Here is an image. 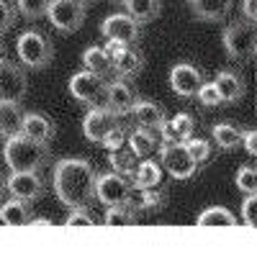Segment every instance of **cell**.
Instances as JSON below:
<instances>
[{"label": "cell", "instance_id": "6da1fadb", "mask_svg": "<svg viewBox=\"0 0 257 254\" xmlns=\"http://www.w3.org/2000/svg\"><path fill=\"white\" fill-rule=\"evenodd\" d=\"M98 172L82 157H64L52 167V190L64 208H90L95 203Z\"/></svg>", "mask_w": 257, "mask_h": 254}, {"label": "cell", "instance_id": "7a4b0ae2", "mask_svg": "<svg viewBox=\"0 0 257 254\" xmlns=\"http://www.w3.org/2000/svg\"><path fill=\"white\" fill-rule=\"evenodd\" d=\"M3 162L11 172H41L52 162V152L49 144L34 141L26 134H16L3 144Z\"/></svg>", "mask_w": 257, "mask_h": 254}, {"label": "cell", "instance_id": "3957f363", "mask_svg": "<svg viewBox=\"0 0 257 254\" xmlns=\"http://www.w3.org/2000/svg\"><path fill=\"white\" fill-rule=\"evenodd\" d=\"M16 57L26 70H44L54 59V47L41 31H24L16 39Z\"/></svg>", "mask_w": 257, "mask_h": 254}, {"label": "cell", "instance_id": "277c9868", "mask_svg": "<svg viewBox=\"0 0 257 254\" xmlns=\"http://www.w3.org/2000/svg\"><path fill=\"white\" fill-rule=\"evenodd\" d=\"M121 126H123L121 116L113 113L108 105H93V108H88V113H85V118H82V136L90 144L103 146Z\"/></svg>", "mask_w": 257, "mask_h": 254}, {"label": "cell", "instance_id": "5b68a950", "mask_svg": "<svg viewBox=\"0 0 257 254\" xmlns=\"http://www.w3.org/2000/svg\"><path fill=\"white\" fill-rule=\"evenodd\" d=\"M105 90H108V77L95 75L85 67L70 77V95L77 103L88 105V108H93V105H105Z\"/></svg>", "mask_w": 257, "mask_h": 254}, {"label": "cell", "instance_id": "8992f818", "mask_svg": "<svg viewBox=\"0 0 257 254\" xmlns=\"http://www.w3.org/2000/svg\"><path fill=\"white\" fill-rule=\"evenodd\" d=\"M160 162L165 167V172L173 180H190L198 172V162L193 159V154L188 152V146L183 141H173V144H160Z\"/></svg>", "mask_w": 257, "mask_h": 254}, {"label": "cell", "instance_id": "52a82bcc", "mask_svg": "<svg viewBox=\"0 0 257 254\" xmlns=\"http://www.w3.org/2000/svg\"><path fill=\"white\" fill-rule=\"evenodd\" d=\"M132 195H134V185L128 177L118 175V172H103L98 175V182H95V200L103 203L105 208L108 205H123V203H132Z\"/></svg>", "mask_w": 257, "mask_h": 254}, {"label": "cell", "instance_id": "ba28073f", "mask_svg": "<svg viewBox=\"0 0 257 254\" xmlns=\"http://www.w3.org/2000/svg\"><path fill=\"white\" fill-rule=\"evenodd\" d=\"M47 18L57 31L75 34L85 24V6L80 3V0H49Z\"/></svg>", "mask_w": 257, "mask_h": 254}, {"label": "cell", "instance_id": "9c48e42d", "mask_svg": "<svg viewBox=\"0 0 257 254\" xmlns=\"http://www.w3.org/2000/svg\"><path fill=\"white\" fill-rule=\"evenodd\" d=\"M105 49L113 62V75L121 80H132L144 70V54L134 49V44H116V41H105Z\"/></svg>", "mask_w": 257, "mask_h": 254}, {"label": "cell", "instance_id": "30bf717a", "mask_svg": "<svg viewBox=\"0 0 257 254\" xmlns=\"http://www.w3.org/2000/svg\"><path fill=\"white\" fill-rule=\"evenodd\" d=\"M29 90V77L24 65L11 59L0 62V100H24Z\"/></svg>", "mask_w": 257, "mask_h": 254}, {"label": "cell", "instance_id": "8fae6325", "mask_svg": "<svg viewBox=\"0 0 257 254\" xmlns=\"http://www.w3.org/2000/svg\"><path fill=\"white\" fill-rule=\"evenodd\" d=\"M100 34L105 41H116V44H137L139 41V21H134L126 11L111 13L100 24Z\"/></svg>", "mask_w": 257, "mask_h": 254}, {"label": "cell", "instance_id": "7c38bea8", "mask_svg": "<svg viewBox=\"0 0 257 254\" xmlns=\"http://www.w3.org/2000/svg\"><path fill=\"white\" fill-rule=\"evenodd\" d=\"M6 190L18 200L36 203L47 193V182L39 172H11L8 180H6Z\"/></svg>", "mask_w": 257, "mask_h": 254}, {"label": "cell", "instance_id": "4fadbf2b", "mask_svg": "<svg viewBox=\"0 0 257 254\" xmlns=\"http://www.w3.org/2000/svg\"><path fill=\"white\" fill-rule=\"evenodd\" d=\"M249 39H252V24L249 21H231L221 34V44L229 59L242 62L249 52Z\"/></svg>", "mask_w": 257, "mask_h": 254}, {"label": "cell", "instance_id": "5bb4252c", "mask_svg": "<svg viewBox=\"0 0 257 254\" xmlns=\"http://www.w3.org/2000/svg\"><path fill=\"white\" fill-rule=\"evenodd\" d=\"M201 85H203V75L190 62H178L170 70V88H173V93L178 98H196Z\"/></svg>", "mask_w": 257, "mask_h": 254}, {"label": "cell", "instance_id": "9a60e30c", "mask_svg": "<svg viewBox=\"0 0 257 254\" xmlns=\"http://www.w3.org/2000/svg\"><path fill=\"white\" fill-rule=\"evenodd\" d=\"M137 93L134 88L128 85L126 80L116 77V80H108V90H105V105L118 113V116H126V113H132L134 111V105H137Z\"/></svg>", "mask_w": 257, "mask_h": 254}, {"label": "cell", "instance_id": "2e32d148", "mask_svg": "<svg viewBox=\"0 0 257 254\" xmlns=\"http://www.w3.org/2000/svg\"><path fill=\"white\" fill-rule=\"evenodd\" d=\"M196 134V118L190 113L180 111L175 116L165 118V123L160 126V139L162 144H173V141H185Z\"/></svg>", "mask_w": 257, "mask_h": 254}, {"label": "cell", "instance_id": "e0dca14e", "mask_svg": "<svg viewBox=\"0 0 257 254\" xmlns=\"http://www.w3.org/2000/svg\"><path fill=\"white\" fill-rule=\"evenodd\" d=\"M165 167L162 162H157L155 157H144L139 159L134 175H132V185L134 190H147V187H160L165 185Z\"/></svg>", "mask_w": 257, "mask_h": 254}, {"label": "cell", "instance_id": "ac0fdd59", "mask_svg": "<svg viewBox=\"0 0 257 254\" xmlns=\"http://www.w3.org/2000/svg\"><path fill=\"white\" fill-rule=\"evenodd\" d=\"M213 85H216V90H219L224 103H242V98L247 95V82H244L242 72H237V70H221V72H216Z\"/></svg>", "mask_w": 257, "mask_h": 254}, {"label": "cell", "instance_id": "d6986e66", "mask_svg": "<svg viewBox=\"0 0 257 254\" xmlns=\"http://www.w3.org/2000/svg\"><path fill=\"white\" fill-rule=\"evenodd\" d=\"M234 0H188V8L193 18L206 21V24H221L226 21Z\"/></svg>", "mask_w": 257, "mask_h": 254}, {"label": "cell", "instance_id": "ffe728a7", "mask_svg": "<svg viewBox=\"0 0 257 254\" xmlns=\"http://www.w3.org/2000/svg\"><path fill=\"white\" fill-rule=\"evenodd\" d=\"M160 144H162L160 131L144 129V126H134V129L128 131V136H126V146H128V149H132L139 159L152 157L155 149H160Z\"/></svg>", "mask_w": 257, "mask_h": 254}, {"label": "cell", "instance_id": "44dd1931", "mask_svg": "<svg viewBox=\"0 0 257 254\" xmlns=\"http://www.w3.org/2000/svg\"><path fill=\"white\" fill-rule=\"evenodd\" d=\"M21 134H26V136H29V139H34V141L49 144V141L54 139L57 129H54V123H52V118H49V116L26 111V113H24V126H21Z\"/></svg>", "mask_w": 257, "mask_h": 254}, {"label": "cell", "instance_id": "7402d4cb", "mask_svg": "<svg viewBox=\"0 0 257 254\" xmlns=\"http://www.w3.org/2000/svg\"><path fill=\"white\" fill-rule=\"evenodd\" d=\"M132 116H134L137 126H144V129H152V131H160V126L167 118L165 108L160 103H155V100H137Z\"/></svg>", "mask_w": 257, "mask_h": 254}, {"label": "cell", "instance_id": "603a6c76", "mask_svg": "<svg viewBox=\"0 0 257 254\" xmlns=\"http://www.w3.org/2000/svg\"><path fill=\"white\" fill-rule=\"evenodd\" d=\"M24 108H21V100H0V136L8 139L21 134V126H24Z\"/></svg>", "mask_w": 257, "mask_h": 254}, {"label": "cell", "instance_id": "cb8c5ba5", "mask_svg": "<svg viewBox=\"0 0 257 254\" xmlns=\"http://www.w3.org/2000/svg\"><path fill=\"white\" fill-rule=\"evenodd\" d=\"M0 221L6 226H29L31 223V203L18 200V198H8L0 205Z\"/></svg>", "mask_w": 257, "mask_h": 254}, {"label": "cell", "instance_id": "d4e9b609", "mask_svg": "<svg viewBox=\"0 0 257 254\" xmlns=\"http://www.w3.org/2000/svg\"><path fill=\"white\" fill-rule=\"evenodd\" d=\"M167 203V190L165 185L160 187H147V190H134L132 195V205L142 213H152V210H162Z\"/></svg>", "mask_w": 257, "mask_h": 254}, {"label": "cell", "instance_id": "484cf974", "mask_svg": "<svg viewBox=\"0 0 257 254\" xmlns=\"http://www.w3.org/2000/svg\"><path fill=\"white\" fill-rule=\"evenodd\" d=\"M82 67L103 77H113V62L105 47H88L82 52Z\"/></svg>", "mask_w": 257, "mask_h": 254}, {"label": "cell", "instance_id": "4316f807", "mask_svg": "<svg viewBox=\"0 0 257 254\" xmlns=\"http://www.w3.org/2000/svg\"><path fill=\"white\" fill-rule=\"evenodd\" d=\"M242 139H244V131H239L231 123H213V129H211V141L224 152H231L237 146H242Z\"/></svg>", "mask_w": 257, "mask_h": 254}, {"label": "cell", "instance_id": "83f0119b", "mask_svg": "<svg viewBox=\"0 0 257 254\" xmlns=\"http://www.w3.org/2000/svg\"><path fill=\"white\" fill-rule=\"evenodd\" d=\"M123 11L139 24H149V21L160 18L162 0H123Z\"/></svg>", "mask_w": 257, "mask_h": 254}, {"label": "cell", "instance_id": "f1b7e54d", "mask_svg": "<svg viewBox=\"0 0 257 254\" xmlns=\"http://www.w3.org/2000/svg\"><path fill=\"white\" fill-rule=\"evenodd\" d=\"M196 223L198 226H237L242 221L234 216L229 208H224V205H208L206 210H201V213H198Z\"/></svg>", "mask_w": 257, "mask_h": 254}, {"label": "cell", "instance_id": "f546056e", "mask_svg": "<svg viewBox=\"0 0 257 254\" xmlns=\"http://www.w3.org/2000/svg\"><path fill=\"white\" fill-rule=\"evenodd\" d=\"M108 164H111L113 172H118V175H123V177L132 180L134 169H137V164H139V157L128 149V146H121V149L108 152Z\"/></svg>", "mask_w": 257, "mask_h": 254}, {"label": "cell", "instance_id": "4dcf8cb0", "mask_svg": "<svg viewBox=\"0 0 257 254\" xmlns=\"http://www.w3.org/2000/svg\"><path fill=\"white\" fill-rule=\"evenodd\" d=\"M100 223H108V226H128V223H137V208H134L132 203L108 205Z\"/></svg>", "mask_w": 257, "mask_h": 254}, {"label": "cell", "instance_id": "1f68e13d", "mask_svg": "<svg viewBox=\"0 0 257 254\" xmlns=\"http://www.w3.org/2000/svg\"><path fill=\"white\" fill-rule=\"evenodd\" d=\"M47 6H49V0H16V11L29 21L47 16Z\"/></svg>", "mask_w": 257, "mask_h": 254}, {"label": "cell", "instance_id": "d6a6232c", "mask_svg": "<svg viewBox=\"0 0 257 254\" xmlns=\"http://www.w3.org/2000/svg\"><path fill=\"white\" fill-rule=\"evenodd\" d=\"M234 182H237V190L239 193H254L257 190V169L252 164H244L237 169V177H234Z\"/></svg>", "mask_w": 257, "mask_h": 254}, {"label": "cell", "instance_id": "836d02e7", "mask_svg": "<svg viewBox=\"0 0 257 254\" xmlns=\"http://www.w3.org/2000/svg\"><path fill=\"white\" fill-rule=\"evenodd\" d=\"M185 146H188V152L193 154V159H196L198 164H203V162H208V157H211V141L208 139H198V136H190V139H185L183 141Z\"/></svg>", "mask_w": 257, "mask_h": 254}, {"label": "cell", "instance_id": "e575fe53", "mask_svg": "<svg viewBox=\"0 0 257 254\" xmlns=\"http://www.w3.org/2000/svg\"><path fill=\"white\" fill-rule=\"evenodd\" d=\"M196 100L203 105V108H216V105H221V103H224L213 82H203V85H201L198 93H196Z\"/></svg>", "mask_w": 257, "mask_h": 254}, {"label": "cell", "instance_id": "d590c367", "mask_svg": "<svg viewBox=\"0 0 257 254\" xmlns=\"http://www.w3.org/2000/svg\"><path fill=\"white\" fill-rule=\"evenodd\" d=\"M67 226H93V223H100L95 218V213L90 208H70V216L64 221Z\"/></svg>", "mask_w": 257, "mask_h": 254}, {"label": "cell", "instance_id": "8d00e7d4", "mask_svg": "<svg viewBox=\"0 0 257 254\" xmlns=\"http://www.w3.org/2000/svg\"><path fill=\"white\" fill-rule=\"evenodd\" d=\"M239 221H242L244 226H257V190H254V193H247V195H244Z\"/></svg>", "mask_w": 257, "mask_h": 254}, {"label": "cell", "instance_id": "74e56055", "mask_svg": "<svg viewBox=\"0 0 257 254\" xmlns=\"http://www.w3.org/2000/svg\"><path fill=\"white\" fill-rule=\"evenodd\" d=\"M16 24V3L11 0H0V36L8 34Z\"/></svg>", "mask_w": 257, "mask_h": 254}, {"label": "cell", "instance_id": "f35d334b", "mask_svg": "<svg viewBox=\"0 0 257 254\" xmlns=\"http://www.w3.org/2000/svg\"><path fill=\"white\" fill-rule=\"evenodd\" d=\"M247 59L252 62V72H254V95H257V29H252V39H249V52ZM254 113H257V98H254Z\"/></svg>", "mask_w": 257, "mask_h": 254}, {"label": "cell", "instance_id": "ab89813d", "mask_svg": "<svg viewBox=\"0 0 257 254\" xmlns=\"http://www.w3.org/2000/svg\"><path fill=\"white\" fill-rule=\"evenodd\" d=\"M242 146H244V152L252 157V167L257 169V129H249V131H244V139H242Z\"/></svg>", "mask_w": 257, "mask_h": 254}, {"label": "cell", "instance_id": "60d3db41", "mask_svg": "<svg viewBox=\"0 0 257 254\" xmlns=\"http://www.w3.org/2000/svg\"><path fill=\"white\" fill-rule=\"evenodd\" d=\"M242 16H244V21L254 24L257 21V0H242Z\"/></svg>", "mask_w": 257, "mask_h": 254}, {"label": "cell", "instance_id": "b9f144b4", "mask_svg": "<svg viewBox=\"0 0 257 254\" xmlns=\"http://www.w3.org/2000/svg\"><path fill=\"white\" fill-rule=\"evenodd\" d=\"M29 226H52V221L49 218H31Z\"/></svg>", "mask_w": 257, "mask_h": 254}, {"label": "cell", "instance_id": "7bdbcfd3", "mask_svg": "<svg viewBox=\"0 0 257 254\" xmlns=\"http://www.w3.org/2000/svg\"><path fill=\"white\" fill-rule=\"evenodd\" d=\"M3 59H6V44L0 41V62H3Z\"/></svg>", "mask_w": 257, "mask_h": 254}, {"label": "cell", "instance_id": "ee69618b", "mask_svg": "<svg viewBox=\"0 0 257 254\" xmlns=\"http://www.w3.org/2000/svg\"><path fill=\"white\" fill-rule=\"evenodd\" d=\"M3 190H6V182H3V177H0V198H3Z\"/></svg>", "mask_w": 257, "mask_h": 254}, {"label": "cell", "instance_id": "f6af8a7d", "mask_svg": "<svg viewBox=\"0 0 257 254\" xmlns=\"http://www.w3.org/2000/svg\"><path fill=\"white\" fill-rule=\"evenodd\" d=\"M80 3H82V6H90V3H95V0H80Z\"/></svg>", "mask_w": 257, "mask_h": 254}, {"label": "cell", "instance_id": "bcb514c9", "mask_svg": "<svg viewBox=\"0 0 257 254\" xmlns=\"http://www.w3.org/2000/svg\"><path fill=\"white\" fill-rule=\"evenodd\" d=\"M113 3H123V0H113Z\"/></svg>", "mask_w": 257, "mask_h": 254}]
</instances>
